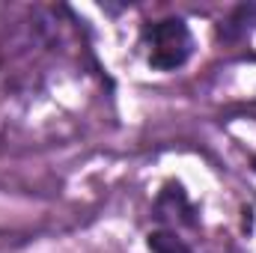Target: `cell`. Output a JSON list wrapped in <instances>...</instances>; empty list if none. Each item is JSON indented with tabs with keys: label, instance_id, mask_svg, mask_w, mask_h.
I'll list each match as a JSON object with an SVG mask.
<instances>
[{
	"label": "cell",
	"instance_id": "obj_3",
	"mask_svg": "<svg viewBox=\"0 0 256 253\" xmlns=\"http://www.w3.org/2000/svg\"><path fill=\"white\" fill-rule=\"evenodd\" d=\"M254 18H256V3H242V6H236V9H232V15L220 24L218 36H220V39H226V42H236V39H242V36L250 30Z\"/></svg>",
	"mask_w": 256,
	"mask_h": 253
},
{
	"label": "cell",
	"instance_id": "obj_2",
	"mask_svg": "<svg viewBox=\"0 0 256 253\" xmlns=\"http://www.w3.org/2000/svg\"><path fill=\"white\" fill-rule=\"evenodd\" d=\"M155 208H158V218H176V220H182L188 226L196 224V212H194V206L188 202L185 190L179 188V185H167L164 194L158 196V206Z\"/></svg>",
	"mask_w": 256,
	"mask_h": 253
},
{
	"label": "cell",
	"instance_id": "obj_5",
	"mask_svg": "<svg viewBox=\"0 0 256 253\" xmlns=\"http://www.w3.org/2000/svg\"><path fill=\"white\" fill-rule=\"evenodd\" d=\"M254 173H256V158H254Z\"/></svg>",
	"mask_w": 256,
	"mask_h": 253
},
{
	"label": "cell",
	"instance_id": "obj_4",
	"mask_svg": "<svg viewBox=\"0 0 256 253\" xmlns=\"http://www.w3.org/2000/svg\"><path fill=\"white\" fill-rule=\"evenodd\" d=\"M146 244L152 253H194L176 232H167V230H155L146 236Z\"/></svg>",
	"mask_w": 256,
	"mask_h": 253
},
{
	"label": "cell",
	"instance_id": "obj_1",
	"mask_svg": "<svg viewBox=\"0 0 256 253\" xmlns=\"http://www.w3.org/2000/svg\"><path fill=\"white\" fill-rule=\"evenodd\" d=\"M143 45H146V63L155 72H176L194 54L191 27L182 18H161L155 24H146Z\"/></svg>",
	"mask_w": 256,
	"mask_h": 253
}]
</instances>
